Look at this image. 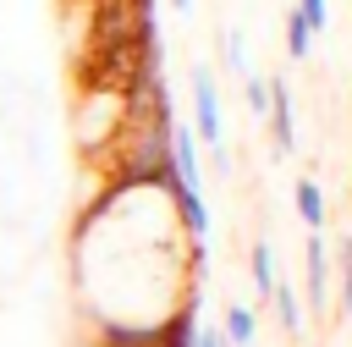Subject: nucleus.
Here are the masks:
<instances>
[{
    "label": "nucleus",
    "mask_w": 352,
    "mask_h": 347,
    "mask_svg": "<svg viewBox=\"0 0 352 347\" xmlns=\"http://www.w3.org/2000/svg\"><path fill=\"white\" fill-rule=\"evenodd\" d=\"M126 127V88H110V83H82V105H77V143L82 154H104Z\"/></svg>",
    "instance_id": "1"
},
{
    "label": "nucleus",
    "mask_w": 352,
    "mask_h": 347,
    "mask_svg": "<svg viewBox=\"0 0 352 347\" xmlns=\"http://www.w3.org/2000/svg\"><path fill=\"white\" fill-rule=\"evenodd\" d=\"M192 138L214 154V171H226V121H220V94L209 66H192Z\"/></svg>",
    "instance_id": "2"
},
{
    "label": "nucleus",
    "mask_w": 352,
    "mask_h": 347,
    "mask_svg": "<svg viewBox=\"0 0 352 347\" xmlns=\"http://www.w3.org/2000/svg\"><path fill=\"white\" fill-rule=\"evenodd\" d=\"M270 149H275V160H286L292 149H297V110H292V88L280 83V77H270Z\"/></svg>",
    "instance_id": "3"
},
{
    "label": "nucleus",
    "mask_w": 352,
    "mask_h": 347,
    "mask_svg": "<svg viewBox=\"0 0 352 347\" xmlns=\"http://www.w3.org/2000/svg\"><path fill=\"white\" fill-rule=\"evenodd\" d=\"M302 275H308V303L324 314V303H330V259H324V231H308V242H302Z\"/></svg>",
    "instance_id": "4"
},
{
    "label": "nucleus",
    "mask_w": 352,
    "mask_h": 347,
    "mask_svg": "<svg viewBox=\"0 0 352 347\" xmlns=\"http://www.w3.org/2000/svg\"><path fill=\"white\" fill-rule=\"evenodd\" d=\"M292 209H297V220H302L308 231H324V193H319L314 176H297V187H292Z\"/></svg>",
    "instance_id": "5"
},
{
    "label": "nucleus",
    "mask_w": 352,
    "mask_h": 347,
    "mask_svg": "<svg viewBox=\"0 0 352 347\" xmlns=\"http://www.w3.org/2000/svg\"><path fill=\"white\" fill-rule=\"evenodd\" d=\"M270 308H275V319H280L286 336H302V292H297V281H275Z\"/></svg>",
    "instance_id": "6"
},
{
    "label": "nucleus",
    "mask_w": 352,
    "mask_h": 347,
    "mask_svg": "<svg viewBox=\"0 0 352 347\" xmlns=\"http://www.w3.org/2000/svg\"><path fill=\"white\" fill-rule=\"evenodd\" d=\"M248 264H253V292L270 303V292H275V281H280V270H275V248H270V237H258L253 248H248Z\"/></svg>",
    "instance_id": "7"
},
{
    "label": "nucleus",
    "mask_w": 352,
    "mask_h": 347,
    "mask_svg": "<svg viewBox=\"0 0 352 347\" xmlns=\"http://www.w3.org/2000/svg\"><path fill=\"white\" fill-rule=\"evenodd\" d=\"M220 336H226L231 347H253V341H258V314H253L248 303H231V308H226V330H220Z\"/></svg>",
    "instance_id": "8"
},
{
    "label": "nucleus",
    "mask_w": 352,
    "mask_h": 347,
    "mask_svg": "<svg viewBox=\"0 0 352 347\" xmlns=\"http://www.w3.org/2000/svg\"><path fill=\"white\" fill-rule=\"evenodd\" d=\"M308 50H314V33H308V22L292 11V17H286V55L302 66V61H308Z\"/></svg>",
    "instance_id": "9"
},
{
    "label": "nucleus",
    "mask_w": 352,
    "mask_h": 347,
    "mask_svg": "<svg viewBox=\"0 0 352 347\" xmlns=\"http://www.w3.org/2000/svg\"><path fill=\"white\" fill-rule=\"evenodd\" d=\"M242 94H248V110L264 121V116H270V83H264L258 72H248V77H242Z\"/></svg>",
    "instance_id": "10"
},
{
    "label": "nucleus",
    "mask_w": 352,
    "mask_h": 347,
    "mask_svg": "<svg viewBox=\"0 0 352 347\" xmlns=\"http://www.w3.org/2000/svg\"><path fill=\"white\" fill-rule=\"evenodd\" d=\"M336 253H341V308L352 314V231L336 237Z\"/></svg>",
    "instance_id": "11"
},
{
    "label": "nucleus",
    "mask_w": 352,
    "mask_h": 347,
    "mask_svg": "<svg viewBox=\"0 0 352 347\" xmlns=\"http://www.w3.org/2000/svg\"><path fill=\"white\" fill-rule=\"evenodd\" d=\"M292 11L308 22V33H319V28H324V17H330V0H297Z\"/></svg>",
    "instance_id": "12"
},
{
    "label": "nucleus",
    "mask_w": 352,
    "mask_h": 347,
    "mask_svg": "<svg viewBox=\"0 0 352 347\" xmlns=\"http://www.w3.org/2000/svg\"><path fill=\"white\" fill-rule=\"evenodd\" d=\"M192 347H231V341H226L220 330H204V325H198V336H192Z\"/></svg>",
    "instance_id": "13"
},
{
    "label": "nucleus",
    "mask_w": 352,
    "mask_h": 347,
    "mask_svg": "<svg viewBox=\"0 0 352 347\" xmlns=\"http://www.w3.org/2000/svg\"><path fill=\"white\" fill-rule=\"evenodd\" d=\"M170 6H176V17H192V6H198V0H170Z\"/></svg>",
    "instance_id": "14"
},
{
    "label": "nucleus",
    "mask_w": 352,
    "mask_h": 347,
    "mask_svg": "<svg viewBox=\"0 0 352 347\" xmlns=\"http://www.w3.org/2000/svg\"><path fill=\"white\" fill-rule=\"evenodd\" d=\"M94 6H110V0H94Z\"/></svg>",
    "instance_id": "15"
}]
</instances>
